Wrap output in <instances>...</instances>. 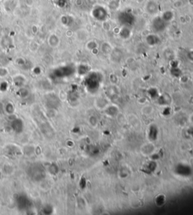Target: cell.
<instances>
[{
  "instance_id": "1",
  "label": "cell",
  "mask_w": 193,
  "mask_h": 215,
  "mask_svg": "<svg viewBox=\"0 0 193 215\" xmlns=\"http://www.w3.org/2000/svg\"><path fill=\"white\" fill-rule=\"evenodd\" d=\"M28 177L34 182H40L46 177V171L43 165L38 162L31 163L27 168Z\"/></svg>"
},
{
  "instance_id": "2",
  "label": "cell",
  "mask_w": 193,
  "mask_h": 215,
  "mask_svg": "<svg viewBox=\"0 0 193 215\" xmlns=\"http://www.w3.org/2000/svg\"><path fill=\"white\" fill-rule=\"evenodd\" d=\"M15 202L17 208L21 211H27L31 208V199L25 193H18L15 196Z\"/></svg>"
},
{
  "instance_id": "3",
  "label": "cell",
  "mask_w": 193,
  "mask_h": 215,
  "mask_svg": "<svg viewBox=\"0 0 193 215\" xmlns=\"http://www.w3.org/2000/svg\"><path fill=\"white\" fill-rule=\"evenodd\" d=\"M10 127H11V131L17 134H21L24 132V123L22 119L16 117L14 120L10 121Z\"/></svg>"
},
{
  "instance_id": "4",
  "label": "cell",
  "mask_w": 193,
  "mask_h": 215,
  "mask_svg": "<svg viewBox=\"0 0 193 215\" xmlns=\"http://www.w3.org/2000/svg\"><path fill=\"white\" fill-rule=\"evenodd\" d=\"M41 132L43 133V135H45L46 138H52V137L54 136V134H55V132H54L53 127H52L49 123L44 122L41 124L40 127Z\"/></svg>"
},
{
  "instance_id": "5",
  "label": "cell",
  "mask_w": 193,
  "mask_h": 215,
  "mask_svg": "<svg viewBox=\"0 0 193 215\" xmlns=\"http://www.w3.org/2000/svg\"><path fill=\"white\" fill-rule=\"evenodd\" d=\"M5 153L7 156H10V157H15V156H18V155H20V154H21V151L16 145H8V146L5 148Z\"/></svg>"
},
{
  "instance_id": "6",
  "label": "cell",
  "mask_w": 193,
  "mask_h": 215,
  "mask_svg": "<svg viewBox=\"0 0 193 215\" xmlns=\"http://www.w3.org/2000/svg\"><path fill=\"white\" fill-rule=\"evenodd\" d=\"M57 97L55 95H52V94H49L47 97L46 98V106L48 108V109H52V110H55V108H57L58 105V102H57Z\"/></svg>"
},
{
  "instance_id": "7",
  "label": "cell",
  "mask_w": 193,
  "mask_h": 215,
  "mask_svg": "<svg viewBox=\"0 0 193 215\" xmlns=\"http://www.w3.org/2000/svg\"><path fill=\"white\" fill-rule=\"evenodd\" d=\"M4 110H5V113H6L8 115H9V114H15V106H14V105L12 104V103L8 102L5 105V106H4Z\"/></svg>"
},
{
  "instance_id": "8",
  "label": "cell",
  "mask_w": 193,
  "mask_h": 215,
  "mask_svg": "<svg viewBox=\"0 0 193 215\" xmlns=\"http://www.w3.org/2000/svg\"><path fill=\"white\" fill-rule=\"evenodd\" d=\"M58 166L56 165V163H52L49 165L48 168V172L51 174V175H55L58 172Z\"/></svg>"
},
{
  "instance_id": "9",
  "label": "cell",
  "mask_w": 193,
  "mask_h": 215,
  "mask_svg": "<svg viewBox=\"0 0 193 215\" xmlns=\"http://www.w3.org/2000/svg\"><path fill=\"white\" fill-rule=\"evenodd\" d=\"M18 95H19L20 97L24 99L29 95V91L26 88H21L18 91Z\"/></svg>"
},
{
  "instance_id": "10",
  "label": "cell",
  "mask_w": 193,
  "mask_h": 215,
  "mask_svg": "<svg viewBox=\"0 0 193 215\" xmlns=\"http://www.w3.org/2000/svg\"><path fill=\"white\" fill-rule=\"evenodd\" d=\"M42 211L43 212V214H51L52 213V211H53V208H52V205H45L43 207Z\"/></svg>"
},
{
  "instance_id": "11",
  "label": "cell",
  "mask_w": 193,
  "mask_h": 215,
  "mask_svg": "<svg viewBox=\"0 0 193 215\" xmlns=\"http://www.w3.org/2000/svg\"><path fill=\"white\" fill-rule=\"evenodd\" d=\"M8 75V70L5 68H0V77L3 78Z\"/></svg>"
},
{
  "instance_id": "12",
  "label": "cell",
  "mask_w": 193,
  "mask_h": 215,
  "mask_svg": "<svg viewBox=\"0 0 193 215\" xmlns=\"http://www.w3.org/2000/svg\"><path fill=\"white\" fill-rule=\"evenodd\" d=\"M2 172H0V179H1V178H2Z\"/></svg>"
}]
</instances>
